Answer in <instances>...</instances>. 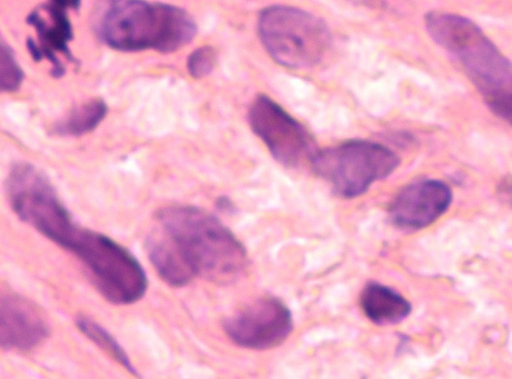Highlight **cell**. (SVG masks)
I'll return each mask as SVG.
<instances>
[{"mask_svg": "<svg viewBox=\"0 0 512 379\" xmlns=\"http://www.w3.org/2000/svg\"><path fill=\"white\" fill-rule=\"evenodd\" d=\"M222 327L235 345L267 350L281 345L289 337L293 318L281 299L266 295L226 317Z\"/></svg>", "mask_w": 512, "mask_h": 379, "instance_id": "cell-9", "label": "cell"}, {"mask_svg": "<svg viewBox=\"0 0 512 379\" xmlns=\"http://www.w3.org/2000/svg\"><path fill=\"white\" fill-rule=\"evenodd\" d=\"M425 28L433 41L461 65L491 111L510 123L512 68L509 59L465 16L430 11L425 16Z\"/></svg>", "mask_w": 512, "mask_h": 379, "instance_id": "cell-1", "label": "cell"}, {"mask_svg": "<svg viewBox=\"0 0 512 379\" xmlns=\"http://www.w3.org/2000/svg\"><path fill=\"white\" fill-rule=\"evenodd\" d=\"M248 122L273 158L287 168L310 164L318 150L306 127L265 94L253 99Z\"/></svg>", "mask_w": 512, "mask_h": 379, "instance_id": "cell-8", "label": "cell"}, {"mask_svg": "<svg viewBox=\"0 0 512 379\" xmlns=\"http://www.w3.org/2000/svg\"><path fill=\"white\" fill-rule=\"evenodd\" d=\"M194 276L217 284L238 279L248 264L242 242L210 212L191 205H169L156 212Z\"/></svg>", "mask_w": 512, "mask_h": 379, "instance_id": "cell-2", "label": "cell"}, {"mask_svg": "<svg viewBox=\"0 0 512 379\" xmlns=\"http://www.w3.org/2000/svg\"><path fill=\"white\" fill-rule=\"evenodd\" d=\"M145 247L155 271L169 286L183 287L193 279L191 268L163 231L149 235Z\"/></svg>", "mask_w": 512, "mask_h": 379, "instance_id": "cell-14", "label": "cell"}, {"mask_svg": "<svg viewBox=\"0 0 512 379\" xmlns=\"http://www.w3.org/2000/svg\"><path fill=\"white\" fill-rule=\"evenodd\" d=\"M76 325L88 339L125 368L130 374L135 376L139 375L126 351L105 328L86 316H79L76 319Z\"/></svg>", "mask_w": 512, "mask_h": 379, "instance_id": "cell-16", "label": "cell"}, {"mask_svg": "<svg viewBox=\"0 0 512 379\" xmlns=\"http://www.w3.org/2000/svg\"><path fill=\"white\" fill-rule=\"evenodd\" d=\"M360 306L365 316L377 325L400 323L411 312V304L405 297L377 282H370L364 287Z\"/></svg>", "mask_w": 512, "mask_h": 379, "instance_id": "cell-13", "label": "cell"}, {"mask_svg": "<svg viewBox=\"0 0 512 379\" xmlns=\"http://www.w3.org/2000/svg\"><path fill=\"white\" fill-rule=\"evenodd\" d=\"M351 3L366 8L385 10L390 12L400 11L405 0H348Z\"/></svg>", "mask_w": 512, "mask_h": 379, "instance_id": "cell-19", "label": "cell"}, {"mask_svg": "<svg viewBox=\"0 0 512 379\" xmlns=\"http://www.w3.org/2000/svg\"><path fill=\"white\" fill-rule=\"evenodd\" d=\"M49 323L40 308L27 298L0 291V348L28 352L49 336Z\"/></svg>", "mask_w": 512, "mask_h": 379, "instance_id": "cell-12", "label": "cell"}, {"mask_svg": "<svg viewBox=\"0 0 512 379\" xmlns=\"http://www.w3.org/2000/svg\"><path fill=\"white\" fill-rule=\"evenodd\" d=\"M80 3L81 0H46L27 17L36 33V39L28 41V49L36 60H48L55 76L64 72L60 55L73 60L68 46L73 38L68 11L77 9Z\"/></svg>", "mask_w": 512, "mask_h": 379, "instance_id": "cell-10", "label": "cell"}, {"mask_svg": "<svg viewBox=\"0 0 512 379\" xmlns=\"http://www.w3.org/2000/svg\"><path fill=\"white\" fill-rule=\"evenodd\" d=\"M215 206L219 211H222V212L228 213V214L234 213L236 211V207H235L234 203L232 202L231 199H229L226 196L219 197L216 200Z\"/></svg>", "mask_w": 512, "mask_h": 379, "instance_id": "cell-20", "label": "cell"}, {"mask_svg": "<svg viewBox=\"0 0 512 379\" xmlns=\"http://www.w3.org/2000/svg\"><path fill=\"white\" fill-rule=\"evenodd\" d=\"M257 27L260 41L271 58L290 69L317 65L332 44L327 24L297 7H266L259 14Z\"/></svg>", "mask_w": 512, "mask_h": 379, "instance_id": "cell-5", "label": "cell"}, {"mask_svg": "<svg viewBox=\"0 0 512 379\" xmlns=\"http://www.w3.org/2000/svg\"><path fill=\"white\" fill-rule=\"evenodd\" d=\"M96 30L107 46L125 52H175L197 33L194 19L184 9L146 0H105Z\"/></svg>", "mask_w": 512, "mask_h": 379, "instance_id": "cell-3", "label": "cell"}, {"mask_svg": "<svg viewBox=\"0 0 512 379\" xmlns=\"http://www.w3.org/2000/svg\"><path fill=\"white\" fill-rule=\"evenodd\" d=\"M107 104L101 98L89 99L68 112L58 121L54 130L59 135L81 136L94 130L105 118Z\"/></svg>", "mask_w": 512, "mask_h": 379, "instance_id": "cell-15", "label": "cell"}, {"mask_svg": "<svg viewBox=\"0 0 512 379\" xmlns=\"http://www.w3.org/2000/svg\"><path fill=\"white\" fill-rule=\"evenodd\" d=\"M84 265L90 281L109 302L129 305L146 293V273L124 246L110 237L79 227L67 249Z\"/></svg>", "mask_w": 512, "mask_h": 379, "instance_id": "cell-4", "label": "cell"}, {"mask_svg": "<svg viewBox=\"0 0 512 379\" xmlns=\"http://www.w3.org/2000/svg\"><path fill=\"white\" fill-rule=\"evenodd\" d=\"M453 194L443 181L423 179L410 183L394 197L389 207L393 225L417 231L434 223L449 208Z\"/></svg>", "mask_w": 512, "mask_h": 379, "instance_id": "cell-11", "label": "cell"}, {"mask_svg": "<svg viewBox=\"0 0 512 379\" xmlns=\"http://www.w3.org/2000/svg\"><path fill=\"white\" fill-rule=\"evenodd\" d=\"M399 164V157L382 144L349 140L318 149L309 165L337 195L350 199L362 195L374 182L389 176Z\"/></svg>", "mask_w": 512, "mask_h": 379, "instance_id": "cell-7", "label": "cell"}, {"mask_svg": "<svg viewBox=\"0 0 512 379\" xmlns=\"http://www.w3.org/2000/svg\"><path fill=\"white\" fill-rule=\"evenodd\" d=\"M5 192L20 220L67 249L79 226L45 173L30 163H15L8 172Z\"/></svg>", "mask_w": 512, "mask_h": 379, "instance_id": "cell-6", "label": "cell"}, {"mask_svg": "<svg viewBox=\"0 0 512 379\" xmlns=\"http://www.w3.org/2000/svg\"><path fill=\"white\" fill-rule=\"evenodd\" d=\"M217 62V54L211 46H201L195 49L187 59L189 74L196 79L209 75Z\"/></svg>", "mask_w": 512, "mask_h": 379, "instance_id": "cell-18", "label": "cell"}, {"mask_svg": "<svg viewBox=\"0 0 512 379\" xmlns=\"http://www.w3.org/2000/svg\"><path fill=\"white\" fill-rule=\"evenodd\" d=\"M23 70L12 49L0 40V92H14L22 84Z\"/></svg>", "mask_w": 512, "mask_h": 379, "instance_id": "cell-17", "label": "cell"}]
</instances>
